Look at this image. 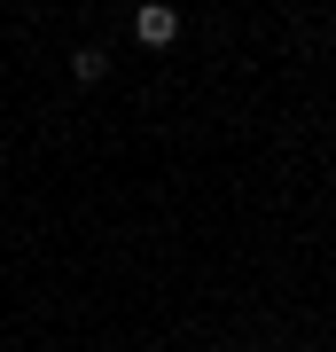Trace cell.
I'll return each instance as SVG.
<instances>
[{
    "label": "cell",
    "mask_w": 336,
    "mask_h": 352,
    "mask_svg": "<svg viewBox=\"0 0 336 352\" xmlns=\"http://www.w3.org/2000/svg\"><path fill=\"white\" fill-rule=\"evenodd\" d=\"M133 39H141V47H172V39H180V8H164V0H141Z\"/></svg>",
    "instance_id": "cell-1"
},
{
    "label": "cell",
    "mask_w": 336,
    "mask_h": 352,
    "mask_svg": "<svg viewBox=\"0 0 336 352\" xmlns=\"http://www.w3.org/2000/svg\"><path fill=\"white\" fill-rule=\"evenodd\" d=\"M71 78H78V87H102V78H110V47H78L71 55Z\"/></svg>",
    "instance_id": "cell-2"
},
{
    "label": "cell",
    "mask_w": 336,
    "mask_h": 352,
    "mask_svg": "<svg viewBox=\"0 0 336 352\" xmlns=\"http://www.w3.org/2000/svg\"><path fill=\"white\" fill-rule=\"evenodd\" d=\"M305 352H328V344H305Z\"/></svg>",
    "instance_id": "cell-3"
}]
</instances>
